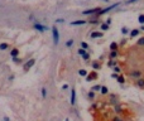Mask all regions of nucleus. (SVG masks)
<instances>
[{"label":"nucleus","mask_w":144,"mask_h":121,"mask_svg":"<svg viewBox=\"0 0 144 121\" xmlns=\"http://www.w3.org/2000/svg\"><path fill=\"white\" fill-rule=\"evenodd\" d=\"M120 66L129 81L138 78L144 80V35L140 37L134 44L126 46L119 51Z\"/></svg>","instance_id":"f257e3e1"},{"label":"nucleus","mask_w":144,"mask_h":121,"mask_svg":"<svg viewBox=\"0 0 144 121\" xmlns=\"http://www.w3.org/2000/svg\"><path fill=\"white\" fill-rule=\"evenodd\" d=\"M52 34H53V40H54V44H57L58 40H60V34H58V30L56 27H53L52 29Z\"/></svg>","instance_id":"f03ea898"},{"label":"nucleus","mask_w":144,"mask_h":121,"mask_svg":"<svg viewBox=\"0 0 144 121\" xmlns=\"http://www.w3.org/2000/svg\"><path fill=\"white\" fill-rule=\"evenodd\" d=\"M100 12V8H96V9H90V10H85L83 14L85 15H90V14H97Z\"/></svg>","instance_id":"7ed1b4c3"},{"label":"nucleus","mask_w":144,"mask_h":121,"mask_svg":"<svg viewBox=\"0 0 144 121\" xmlns=\"http://www.w3.org/2000/svg\"><path fill=\"white\" fill-rule=\"evenodd\" d=\"M34 62H36L34 59H30V61H28V62H27V63L24 64V69H25V71H28V69H29V68L32 67V66L34 64Z\"/></svg>","instance_id":"20e7f679"},{"label":"nucleus","mask_w":144,"mask_h":121,"mask_svg":"<svg viewBox=\"0 0 144 121\" xmlns=\"http://www.w3.org/2000/svg\"><path fill=\"white\" fill-rule=\"evenodd\" d=\"M91 38H103V33L94 32V33H91Z\"/></svg>","instance_id":"39448f33"},{"label":"nucleus","mask_w":144,"mask_h":121,"mask_svg":"<svg viewBox=\"0 0 144 121\" xmlns=\"http://www.w3.org/2000/svg\"><path fill=\"white\" fill-rule=\"evenodd\" d=\"M86 23V20H76V21H72L71 25H82Z\"/></svg>","instance_id":"423d86ee"},{"label":"nucleus","mask_w":144,"mask_h":121,"mask_svg":"<svg viewBox=\"0 0 144 121\" xmlns=\"http://www.w3.org/2000/svg\"><path fill=\"white\" fill-rule=\"evenodd\" d=\"M118 56H119V49L118 51H111V53H110V58H111V59L116 58Z\"/></svg>","instance_id":"0eeeda50"},{"label":"nucleus","mask_w":144,"mask_h":121,"mask_svg":"<svg viewBox=\"0 0 144 121\" xmlns=\"http://www.w3.org/2000/svg\"><path fill=\"white\" fill-rule=\"evenodd\" d=\"M139 32H140L139 29H134V30H131V32H130V37H131V38L137 37V35L139 34Z\"/></svg>","instance_id":"6e6552de"},{"label":"nucleus","mask_w":144,"mask_h":121,"mask_svg":"<svg viewBox=\"0 0 144 121\" xmlns=\"http://www.w3.org/2000/svg\"><path fill=\"white\" fill-rule=\"evenodd\" d=\"M97 77V74H96V72H92L90 76H87V78H86V81H91V80H94V78H96Z\"/></svg>","instance_id":"1a4fd4ad"},{"label":"nucleus","mask_w":144,"mask_h":121,"mask_svg":"<svg viewBox=\"0 0 144 121\" xmlns=\"http://www.w3.org/2000/svg\"><path fill=\"white\" fill-rule=\"evenodd\" d=\"M76 102V93H75V90H72V93H71V104L75 105Z\"/></svg>","instance_id":"9d476101"},{"label":"nucleus","mask_w":144,"mask_h":121,"mask_svg":"<svg viewBox=\"0 0 144 121\" xmlns=\"http://www.w3.org/2000/svg\"><path fill=\"white\" fill-rule=\"evenodd\" d=\"M34 28H36V29H38L39 32H44V30H46V27L39 25V24H34Z\"/></svg>","instance_id":"9b49d317"},{"label":"nucleus","mask_w":144,"mask_h":121,"mask_svg":"<svg viewBox=\"0 0 144 121\" xmlns=\"http://www.w3.org/2000/svg\"><path fill=\"white\" fill-rule=\"evenodd\" d=\"M110 49H111V51H118V44H116V43H111Z\"/></svg>","instance_id":"f8f14e48"},{"label":"nucleus","mask_w":144,"mask_h":121,"mask_svg":"<svg viewBox=\"0 0 144 121\" xmlns=\"http://www.w3.org/2000/svg\"><path fill=\"white\" fill-rule=\"evenodd\" d=\"M18 53H19V51H18V49H13L10 54H12V57H17V56H18Z\"/></svg>","instance_id":"ddd939ff"},{"label":"nucleus","mask_w":144,"mask_h":121,"mask_svg":"<svg viewBox=\"0 0 144 121\" xmlns=\"http://www.w3.org/2000/svg\"><path fill=\"white\" fill-rule=\"evenodd\" d=\"M9 46L6 44V43H3V44H0V49H1V51H4V49H6Z\"/></svg>","instance_id":"4468645a"},{"label":"nucleus","mask_w":144,"mask_h":121,"mask_svg":"<svg viewBox=\"0 0 144 121\" xmlns=\"http://www.w3.org/2000/svg\"><path fill=\"white\" fill-rule=\"evenodd\" d=\"M118 82H119V83H124V82H125V78H124L123 76H120L119 78H118Z\"/></svg>","instance_id":"2eb2a0df"},{"label":"nucleus","mask_w":144,"mask_h":121,"mask_svg":"<svg viewBox=\"0 0 144 121\" xmlns=\"http://www.w3.org/2000/svg\"><path fill=\"white\" fill-rule=\"evenodd\" d=\"M100 90H101V93H104V95H106V93H107V88H106L105 86H104V87H101Z\"/></svg>","instance_id":"dca6fc26"},{"label":"nucleus","mask_w":144,"mask_h":121,"mask_svg":"<svg viewBox=\"0 0 144 121\" xmlns=\"http://www.w3.org/2000/svg\"><path fill=\"white\" fill-rule=\"evenodd\" d=\"M101 29L103 30H107L109 29V24H101Z\"/></svg>","instance_id":"f3484780"},{"label":"nucleus","mask_w":144,"mask_h":121,"mask_svg":"<svg viewBox=\"0 0 144 121\" xmlns=\"http://www.w3.org/2000/svg\"><path fill=\"white\" fill-rule=\"evenodd\" d=\"M109 66H110V67H114V66H116V61H110L109 62Z\"/></svg>","instance_id":"a211bd4d"},{"label":"nucleus","mask_w":144,"mask_h":121,"mask_svg":"<svg viewBox=\"0 0 144 121\" xmlns=\"http://www.w3.org/2000/svg\"><path fill=\"white\" fill-rule=\"evenodd\" d=\"M72 44H73V40H72V39H70L67 43H66V46H67V47H71Z\"/></svg>","instance_id":"6ab92c4d"},{"label":"nucleus","mask_w":144,"mask_h":121,"mask_svg":"<svg viewBox=\"0 0 144 121\" xmlns=\"http://www.w3.org/2000/svg\"><path fill=\"white\" fill-rule=\"evenodd\" d=\"M139 23H144V15H139Z\"/></svg>","instance_id":"aec40b11"},{"label":"nucleus","mask_w":144,"mask_h":121,"mask_svg":"<svg viewBox=\"0 0 144 121\" xmlns=\"http://www.w3.org/2000/svg\"><path fill=\"white\" fill-rule=\"evenodd\" d=\"M92 67L96 68V69H99V68H100V66H99V63H92Z\"/></svg>","instance_id":"412c9836"},{"label":"nucleus","mask_w":144,"mask_h":121,"mask_svg":"<svg viewBox=\"0 0 144 121\" xmlns=\"http://www.w3.org/2000/svg\"><path fill=\"white\" fill-rule=\"evenodd\" d=\"M81 47H82V48H88L87 43H85V42H82V43H81Z\"/></svg>","instance_id":"4be33fe9"},{"label":"nucleus","mask_w":144,"mask_h":121,"mask_svg":"<svg viewBox=\"0 0 144 121\" xmlns=\"http://www.w3.org/2000/svg\"><path fill=\"white\" fill-rule=\"evenodd\" d=\"M80 74H81V76H86V74H87V72H86L85 69H81V71H80Z\"/></svg>","instance_id":"5701e85b"},{"label":"nucleus","mask_w":144,"mask_h":121,"mask_svg":"<svg viewBox=\"0 0 144 121\" xmlns=\"http://www.w3.org/2000/svg\"><path fill=\"white\" fill-rule=\"evenodd\" d=\"M79 53H80V54H81V56H83V54H85V53H86V52H85V51H83V49H82V48H81V49H79Z\"/></svg>","instance_id":"b1692460"},{"label":"nucleus","mask_w":144,"mask_h":121,"mask_svg":"<svg viewBox=\"0 0 144 121\" xmlns=\"http://www.w3.org/2000/svg\"><path fill=\"white\" fill-rule=\"evenodd\" d=\"M135 1H138V0H128L126 4H131V3H135Z\"/></svg>","instance_id":"393cba45"},{"label":"nucleus","mask_w":144,"mask_h":121,"mask_svg":"<svg viewBox=\"0 0 144 121\" xmlns=\"http://www.w3.org/2000/svg\"><path fill=\"white\" fill-rule=\"evenodd\" d=\"M121 33H123V34H125V33H128V29H126V28H123V29H121Z\"/></svg>","instance_id":"a878e982"},{"label":"nucleus","mask_w":144,"mask_h":121,"mask_svg":"<svg viewBox=\"0 0 144 121\" xmlns=\"http://www.w3.org/2000/svg\"><path fill=\"white\" fill-rule=\"evenodd\" d=\"M114 71L119 73V72H121V68H119V67H115V68H114Z\"/></svg>","instance_id":"bb28decb"},{"label":"nucleus","mask_w":144,"mask_h":121,"mask_svg":"<svg viewBox=\"0 0 144 121\" xmlns=\"http://www.w3.org/2000/svg\"><path fill=\"white\" fill-rule=\"evenodd\" d=\"M88 97H90V98H94V97H95L94 92H90V93H88Z\"/></svg>","instance_id":"cd10ccee"},{"label":"nucleus","mask_w":144,"mask_h":121,"mask_svg":"<svg viewBox=\"0 0 144 121\" xmlns=\"http://www.w3.org/2000/svg\"><path fill=\"white\" fill-rule=\"evenodd\" d=\"M100 88H101V87H100V86H95V87H94V88H92V90H94V91H96V90H100Z\"/></svg>","instance_id":"c85d7f7f"},{"label":"nucleus","mask_w":144,"mask_h":121,"mask_svg":"<svg viewBox=\"0 0 144 121\" xmlns=\"http://www.w3.org/2000/svg\"><path fill=\"white\" fill-rule=\"evenodd\" d=\"M83 58H85V59H88L90 57H88V54H87V53H85V54H83Z\"/></svg>","instance_id":"c756f323"},{"label":"nucleus","mask_w":144,"mask_h":121,"mask_svg":"<svg viewBox=\"0 0 144 121\" xmlns=\"http://www.w3.org/2000/svg\"><path fill=\"white\" fill-rule=\"evenodd\" d=\"M42 95H43V97H46V90H44V88L42 90Z\"/></svg>","instance_id":"7c9ffc66"},{"label":"nucleus","mask_w":144,"mask_h":121,"mask_svg":"<svg viewBox=\"0 0 144 121\" xmlns=\"http://www.w3.org/2000/svg\"><path fill=\"white\" fill-rule=\"evenodd\" d=\"M103 1H109V0H103Z\"/></svg>","instance_id":"2f4dec72"}]
</instances>
